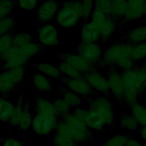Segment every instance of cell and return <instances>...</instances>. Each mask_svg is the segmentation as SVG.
<instances>
[{
    "label": "cell",
    "instance_id": "obj_1",
    "mask_svg": "<svg viewBox=\"0 0 146 146\" xmlns=\"http://www.w3.org/2000/svg\"><path fill=\"white\" fill-rule=\"evenodd\" d=\"M124 102L131 106L146 88V64L124 70L121 74Z\"/></svg>",
    "mask_w": 146,
    "mask_h": 146
},
{
    "label": "cell",
    "instance_id": "obj_2",
    "mask_svg": "<svg viewBox=\"0 0 146 146\" xmlns=\"http://www.w3.org/2000/svg\"><path fill=\"white\" fill-rule=\"evenodd\" d=\"M132 44L131 43H116L109 47L103 54L105 64L116 65L123 71L133 67L134 61L131 58Z\"/></svg>",
    "mask_w": 146,
    "mask_h": 146
},
{
    "label": "cell",
    "instance_id": "obj_3",
    "mask_svg": "<svg viewBox=\"0 0 146 146\" xmlns=\"http://www.w3.org/2000/svg\"><path fill=\"white\" fill-rule=\"evenodd\" d=\"M62 118L68 126L70 136L79 145L90 141L91 138V132L85 122L78 119L70 112Z\"/></svg>",
    "mask_w": 146,
    "mask_h": 146
},
{
    "label": "cell",
    "instance_id": "obj_4",
    "mask_svg": "<svg viewBox=\"0 0 146 146\" xmlns=\"http://www.w3.org/2000/svg\"><path fill=\"white\" fill-rule=\"evenodd\" d=\"M58 121L56 116L36 114L33 118L31 128L38 135H47L56 129Z\"/></svg>",
    "mask_w": 146,
    "mask_h": 146
},
{
    "label": "cell",
    "instance_id": "obj_5",
    "mask_svg": "<svg viewBox=\"0 0 146 146\" xmlns=\"http://www.w3.org/2000/svg\"><path fill=\"white\" fill-rule=\"evenodd\" d=\"M89 109L97 112L103 119L106 125L112 124L114 121V112L112 104L106 97H98L92 99Z\"/></svg>",
    "mask_w": 146,
    "mask_h": 146
},
{
    "label": "cell",
    "instance_id": "obj_6",
    "mask_svg": "<svg viewBox=\"0 0 146 146\" xmlns=\"http://www.w3.org/2000/svg\"><path fill=\"white\" fill-rule=\"evenodd\" d=\"M78 54L90 63L98 62L102 55V49L96 43H82L78 48Z\"/></svg>",
    "mask_w": 146,
    "mask_h": 146
},
{
    "label": "cell",
    "instance_id": "obj_7",
    "mask_svg": "<svg viewBox=\"0 0 146 146\" xmlns=\"http://www.w3.org/2000/svg\"><path fill=\"white\" fill-rule=\"evenodd\" d=\"M84 78L95 91L104 94L110 92L107 78L99 72L92 70L86 74Z\"/></svg>",
    "mask_w": 146,
    "mask_h": 146
},
{
    "label": "cell",
    "instance_id": "obj_8",
    "mask_svg": "<svg viewBox=\"0 0 146 146\" xmlns=\"http://www.w3.org/2000/svg\"><path fill=\"white\" fill-rule=\"evenodd\" d=\"M66 83L69 90L75 92L80 97H87L92 92V88L84 77L67 78Z\"/></svg>",
    "mask_w": 146,
    "mask_h": 146
},
{
    "label": "cell",
    "instance_id": "obj_9",
    "mask_svg": "<svg viewBox=\"0 0 146 146\" xmlns=\"http://www.w3.org/2000/svg\"><path fill=\"white\" fill-rule=\"evenodd\" d=\"M80 18L74 10L64 5H63L56 15V21L58 24L64 28L74 27Z\"/></svg>",
    "mask_w": 146,
    "mask_h": 146
},
{
    "label": "cell",
    "instance_id": "obj_10",
    "mask_svg": "<svg viewBox=\"0 0 146 146\" xmlns=\"http://www.w3.org/2000/svg\"><path fill=\"white\" fill-rule=\"evenodd\" d=\"M40 42L46 46H54L58 43V34L54 26L50 24L42 26L38 31Z\"/></svg>",
    "mask_w": 146,
    "mask_h": 146
},
{
    "label": "cell",
    "instance_id": "obj_11",
    "mask_svg": "<svg viewBox=\"0 0 146 146\" xmlns=\"http://www.w3.org/2000/svg\"><path fill=\"white\" fill-rule=\"evenodd\" d=\"M61 57L63 59V61L71 65L81 74H86L92 71V64L79 54H62Z\"/></svg>",
    "mask_w": 146,
    "mask_h": 146
},
{
    "label": "cell",
    "instance_id": "obj_12",
    "mask_svg": "<svg viewBox=\"0 0 146 146\" xmlns=\"http://www.w3.org/2000/svg\"><path fill=\"white\" fill-rule=\"evenodd\" d=\"M107 80L110 92L117 100H123L124 85L121 74L117 71H112L109 74Z\"/></svg>",
    "mask_w": 146,
    "mask_h": 146
},
{
    "label": "cell",
    "instance_id": "obj_13",
    "mask_svg": "<svg viewBox=\"0 0 146 146\" xmlns=\"http://www.w3.org/2000/svg\"><path fill=\"white\" fill-rule=\"evenodd\" d=\"M146 0H127V9L124 18L128 21H135L145 14Z\"/></svg>",
    "mask_w": 146,
    "mask_h": 146
},
{
    "label": "cell",
    "instance_id": "obj_14",
    "mask_svg": "<svg viewBox=\"0 0 146 146\" xmlns=\"http://www.w3.org/2000/svg\"><path fill=\"white\" fill-rule=\"evenodd\" d=\"M58 11V3L54 0H46L40 6L36 15L39 21L46 22L55 15Z\"/></svg>",
    "mask_w": 146,
    "mask_h": 146
},
{
    "label": "cell",
    "instance_id": "obj_15",
    "mask_svg": "<svg viewBox=\"0 0 146 146\" xmlns=\"http://www.w3.org/2000/svg\"><path fill=\"white\" fill-rule=\"evenodd\" d=\"M98 27L92 22L84 24L81 31L83 43H96L100 38Z\"/></svg>",
    "mask_w": 146,
    "mask_h": 146
},
{
    "label": "cell",
    "instance_id": "obj_16",
    "mask_svg": "<svg viewBox=\"0 0 146 146\" xmlns=\"http://www.w3.org/2000/svg\"><path fill=\"white\" fill-rule=\"evenodd\" d=\"M34 109L36 114L57 116L52 102L43 98L38 97L35 99Z\"/></svg>",
    "mask_w": 146,
    "mask_h": 146
},
{
    "label": "cell",
    "instance_id": "obj_17",
    "mask_svg": "<svg viewBox=\"0 0 146 146\" xmlns=\"http://www.w3.org/2000/svg\"><path fill=\"white\" fill-rule=\"evenodd\" d=\"M85 123L90 130L101 131L106 125L102 117L95 111L88 109Z\"/></svg>",
    "mask_w": 146,
    "mask_h": 146
},
{
    "label": "cell",
    "instance_id": "obj_18",
    "mask_svg": "<svg viewBox=\"0 0 146 146\" xmlns=\"http://www.w3.org/2000/svg\"><path fill=\"white\" fill-rule=\"evenodd\" d=\"M126 38L131 44L146 42V26H141L132 29L127 34Z\"/></svg>",
    "mask_w": 146,
    "mask_h": 146
},
{
    "label": "cell",
    "instance_id": "obj_19",
    "mask_svg": "<svg viewBox=\"0 0 146 146\" xmlns=\"http://www.w3.org/2000/svg\"><path fill=\"white\" fill-rule=\"evenodd\" d=\"M100 34V36L106 39L110 38L114 33L116 28L113 20L107 16L98 26Z\"/></svg>",
    "mask_w": 146,
    "mask_h": 146
},
{
    "label": "cell",
    "instance_id": "obj_20",
    "mask_svg": "<svg viewBox=\"0 0 146 146\" xmlns=\"http://www.w3.org/2000/svg\"><path fill=\"white\" fill-rule=\"evenodd\" d=\"M14 108V105L12 103L2 95H0V121L4 123L9 122Z\"/></svg>",
    "mask_w": 146,
    "mask_h": 146
},
{
    "label": "cell",
    "instance_id": "obj_21",
    "mask_svg": "<svg viewBox=\"0 0 146 146\" xmlns=\"http://www.w3.org/2000/svg\"><path fill=\"white\" fill-rule=\"evenodd\" d=\"M16 84L11 79L9 71L6 70L0 74V94L2 95L7 94L13 91Z\"/></svg>",
    "mask_w": 146,
    "mask_h": 146
},
{
    "label": "cell",
    "instance_id": "obj_22",
    "mask_svg": "<svg viewBox=\"0 0 146 146\" xmlns=\"http://www.w3.org/2000/svg\"><path fill=\"white\" fill-rule=\"evenodd\" d=\"M131 113L141 127H146V107L141 103L136 102L131 106Z\"/></svg>",
    "mask_w": 146,
    "mask_h": 146
},
{
    "label": "cell",
    "instance_id": "obj_23",
    "mask_svg": "<svg viewBox=\"0 0 146 146\" xmlns=\"http://www.w3.org/2000/svg\"><path fill=\"white\" fill-rule=\"evenodd\" d=\"M119 124L120 127L127 130L135 131L139 127V124L132 113L122 115L119 118Z\"/></svg>",
    "mask_w": 146,
    "mask_h": 146
},
{
    "label": "cell",
    "instance_id": "obj_24",
    "mask_svg": "<svg viewBox=\"0 0 146 146\" xmlns=\"http://www.w3.org/2000/svg\"><path fill=\"white\" fill-rule=\"evenodd\" d=\"M33 83L35 88L40 91H50L52 90V87L50 80L44 75L36 73L33 76Z\"/></svg>",
    "mask_w": 146,
    "mask_h": 146
},
{
    "label": "cell",
    "instance_id": "obj_25",
    "mask_svg": "<svg viewBox=\"0 0 146 146\" xmlns=\"http://www.w3.org/2000/svg\"><path fill=\"white\" fill-rule=\"evenodd\" d=\"M127 9V0H112L111 15L116 18L124 17Z\"/></svg>",
    "mask_w": 146,
    "mask_h": 146
},
{
    "label": "cell",
    "instance_id": "obj_26",
    "mask_svg": "<svg viewBox=\"0 0 146 146\" xmlns=\"http://www.w3.org/2000/svg\"><path fill=\"white\" fill-rule=\"evenodd\" d=\"M38 70L42 73V74L53 78L59 77L60 72L59 68L52 64L48 63H40L36 64Z\"/></svg>",
    "mask_w": 146,
    "mask_h": 146
},
{
    "label": "cell",
    "instance_id": "obj_27",
    "mask_svg": "<svg viewBox=\"0 0 146 146\" xmlns=\"http://www.w3.org/2000/svg\"><path fill=\"white\" fill-rule=\"evenodd\" d=\"M33 117L30 111L28 104H25L23 106V111L20 118L18 127L22 131H26L31 127Z\"/></svg>",
    "mask_w": 146,
    "mask_h": 146
},
{
    "label": "cell",
    "instance_id": "obj_28",
    "mask_svg": "<svg viewBox=\"0 0 146 146\" xmlns=\"http://www.w3.org/2000/svg\"><path fill=\"white\" fill-rule=\"evenodd\" d=\"M23 96H19L17 99V102L14 105V110L9 120L10 124L13 126H18L20 118L23 108Z\"/></svg>",
    "mask_w": 146,
    "mask_h": 146
},
{
    "label": "cell",
    "instance_id": "obj_29",
    "mask_svg": "<svg viewBox=\"0 0 146 146\" xmlns=\"http://www.w3.org/2000/svg\"><path fill=\"white\" fill-rule=\"evenodd\" d=\"M39 51V46L34 42H30L19 48V55L27 60L35 55Z\"/></svg>",
    "mask_w": 146,
    "mask_h": 146
},
{
    "label": "cell",
    "instance_id": "obj_30",
    "mask_svg": "<svg viewBox=\"0 0 146 146\" xmlns=\"http://www.w3.org/2000/svg\"><path fill=\"white\" fill-rule=\"evenodd\" d=\"M55 146H78L79 144L69 135L56 133L54 137Z\"/></svg>",
    "mask_w": 146,
    "mask_h": 146
},
{
    "label": "cell",
    "instance_id": "obj_31",
    "mask_svg": "<svg viewBox=\"0 0 146 146\" xmlns=\"http://www.w3.org/2000/svg\"><path fill=\"white\" fill-rule=\"evenodd\" d=\"M131 58L134 62L146 58V42L132 45Z\"/></svg>",
    "mask_w": 146,
    "mask_h": 146
},
{
    "label": "cell",
    "instance_id": "obj_32",
    "mask_svg": "<svg viewBox=\"0 0 146 146\" xmlns=\"http://www.w3.org/2000/svg\"><path fill=\"white\" fill-rule=\"evenodd\" d=\"M58 68L60 73H62L67 78H76L82 76L79 71L64 61L59 64Z\"/></svg>",
    "mask_w": 146,
    "mask_h": 146
},
{
    "label": "cell",
    "instance_id": "obj_33",
    "mask_svg": "<svg viewBox=\"0 0 146 146\" xmlns=\"http://www.w3.org/2000/svg\"><path fill=\"white\" fill-rule=\"evenodd\" d=\"M63 99L70 107H79L82 103L81 97L70 90H66L63 92Z\"/></svg>",
    "mask_w": 146,
    "mask_h": 146
},
{
    "label": "cell",
    "instance_id": "obj_34",
    "mask_svg": "<svg viewBox=\"0 0 146 146\" xmlns=\"http://www.w3.org/2000/svg\"><path fill=\"white\" fill-rule=\"evenodd\" d=\"M53 106L57 116L63 117L64 116L70 113V107L62 98L55 99L53 102Z\"/></svg>",
    "mask_w": 146,
    "mask_h": 146
},
{
    "label": "cell",
    "instance_id": "obj_35",
    "mask_svg": "<svg viewBox=\"0 0 146 146\" xmlns=\"http://www.w3.org/2000/svg\"><path fill=\"white\" fill-rule=\"evenodd\" d=\"M27 62V60L23 57L18 55L5 62H4L3 67L6 70H9L13 68L23 66Z\"/></svg>",
    "mask_w": 146,
    "mask_h": 146
},
{
    "label": "cell",
    "instance_id": "obj_36",
    "mask_svg": "<svg viewBox=\"0 0 146 146\" xmlns=\"http://www.w3.org/2000/svg\"><path fill=\"white\" fill-rule=\"evenodd\" d=\"M32 40V36L27 33H19L13 36V45L19 48L30 42Z\"/></svg>",
    "mask_w": 146,
    "mask_h": 146
},
{
    "label": "cell",
    "instance_id": "obj_37",
    "mask_svg": "<svg viewBox=\"0 0 146 146\" xmlns=\"http://www.w3.org/2000/svg\"><path fill=\"white\" fill-rule=\"evenodd\" d=\"M128 137L123 134H116L108 139L102 146H125Z\"/></svg>",
    "mask_w": 146,
    "mask_h": 146
},
{
    "label": "cell",
    "instance_id": "obj_38",
    "mask_svg": "<svg viewBox=\"0 0 146 146\" xmlns=\"http://www.w3.org/2000/svg\"><path fill=\"white\" fill-rule=\"evenodd\" d=\"M95 9L103 12L107 16L111 15L112 0H94Z\"/></svg>",
    "mask_w": 146,
    "mask_h": 146
},
{
    "label": "cell",
    "instance_id": "obj_39",
    "mask_svg": "<svg viewBox=\"0 0 146 146\" xmlns=\"http://www.w3.org/2000/svg\"><path fill=\"white\" fill-rule=\"evenodd\" d=\"M7 71H9L11 79L16 85L23 80L25 73V70L23 66L13 68Z\"/></svg>",
    "mask_w": 146,
    "mask_h": 146
},
{
    "label": "cell",
    "instance_id": "obj_40",
    "mask_svg": "<svg viewBox=\"0 0 146 146\" xmlns=\"http://www.w3.org/2000/svg\"><path fill=\"white\" fill-rule=\"evenodd\" d=\"M13 7L14 2L12 0H0V19L7 17Z\"/></svg>",
    "mask_w": 146,
    "mask_h": 146
},
{
    "label": "cell",
    "instance_id": "obj_41",
    "mask_svg": "<svg viewBox=\"0 0 146 146\" xmlns=\"http://www.w3.org/2000/svg\"><path fill=\"white\" fill-rule=\"evenodd\" d=\"M14 25V21L10 17H6L0 19V36L7 34Z\"/></svg>",
    "mask_w": 146,
    "mask_h": 146
},
{
    "label": "cell",
    "instance_id": "obj_42",
    "mask_svg": "<svg viewBox=\"0 0 146 146\" xmlns=\"http://www.w3.org/2000/svg\"><path fill=\"white\" fill-rule=\"evenodd\" d=\"M13 46V36L6 34L0 36V55Z\"/></svg>",
    "mask_w": 146,
    "mask_h": 146
},
{
    "label": "cell",
    "instance_id": "obj_43",
    "mask_svg": "<svg viewBox=\"0 0 146 146\" xmlns=\"http://www.w3.org/2000/svg\"><path fill=\"white\" fill-rule=\"evenodd\" d=\"M63 5L68 7L74 10L80 18H83V11L82 2L80 1H69L63 3Z\"/></svg>",
    "mask_w": 146,
    "mask_h": 146
},
{
    "label": "cell",
    "instance_id": "obj_44",
    "mask_svg": "<svg viewBox=\"0 0 146 146\" xmlns=\"http://www.w3.org/2000/svg\"><path fill=\"white\" fill-rule=\"evenodd\" d=\"M19 51V48L12 46L10 48H9L7 50H6L5 52H4L3 54H2L0 56L1 59H2L4 62L19 55L18 53Z\"/></svg>",
    "mask_w": 146,
    "mask_h": 146
},
{
    "label": "cell",
    "instance_id": "obj_45",
    "mask_svg": "<svg viewBox=\"0 0 146 146\" xmlns=\"http://www.w3.org/2000/svg\"><path fill=\"white\" fill-rule=\"evenodd\" d=\"M82 2L83 11V18H87L92 13L94 5V0H83Z\"/></svg>",
    "mask_w": 146,
    "mask_h": 146
},
{
    "label": "cell",
    "instance_id": "obj_46",
    "mask_svg": "<svg viewBox=\"0 0 146 146\" xmlns=\"http://www.w3.org/2000/svg\"><path fill=\"white\" fill-rule=\"evenodd\" d=\"M38 0H18L19 6L25 10H30L35 7Z\"/></svg>",
    "mask_w": 146,
    "mask_h": 146
},
{
    "label": "cell",
    "instance_id": "obj_47",
    "mask_svg": "<svg viewBox=\"0 0 146 146\" xmlns=\"http://www.w3.org/2000/svg\"><path fill=\"white\" fill-rule=\"evenodd\" d=\"M87 112H88V110H86L83 108L78 107H76V108L74 110V112L72 113L76 118H77L78 119L81 121L85 122V120L87 115Z\"/></svg>",
    "mask_w": 146,
    "mask_h": 146
},
{
    "label": "cell",
    "instance_id": "obj_48",
    "mask_svg": "<svg viewBox=\"0 0 146 146\" xmlns=\"http://www.w3.org/2000/svg\"><path fill=\"white\" fill-rule=\"evenodd\" d=\"M1 146H23V144L19 139L10 137L2 142Z\"/></svg>",
    "mask_w": 146,
    "mask_h": 146
},
{
    "label": "cell",
    "instance_id": "obj_49",
    "mask_svg": "<svg viewBox=\"0 0 146 146\" xmlns=\"http://www.w3.org/2000/svg\"><path fill=\"white\" fill-rule=\"evenodd\" d=\"M125 146H144V145L139 140L134 138L128 137Z\"/></svg>",
    "mask_w": 146,
    "mask_h": 146
},
{
    "label": "cell",
    "instance_id": "obj_50",
    "mask_svg": "<svg viewBox=\"0 0 146 146\" xmlns=\"http://www.w3.org/2000/svg\"><path fill=\"white\" fill-rule=\"evenodd\" d=\"M140 134L141 137L146 141V127H141L140 128Z\"/></svg>",
    "mask_w": 146,
    "mask_h": 146
},
{
    "label": "cell",
    "instance_id": "obj_51",
    "mask_svg": "<svg viewBox=\"0 0 146 146\" xmlns=\"http://www.w3.org/2000/svg\"><path fill=\"white\" fill-rule=\"evenodd\" d=\"M145 14H146V1H145Z\"/></svg>",
    "mask_w": 146,
    "mask_h": 146
},
{
    "label": "cell",
    "instance_id": "obj_52",
    "mask_svg": "<svg viewBox=\"0 0 146 146\" xmlns=\"http://www.w3.org/2000/svg\"><path fill=\"white\" fill-rule=\"evenodd\" d=\"M2 140H1V139H0V145H1V144H2Z\"/></svg>",
    "mask_w": 146,
    "mask_h": 146
}]
</instances>
